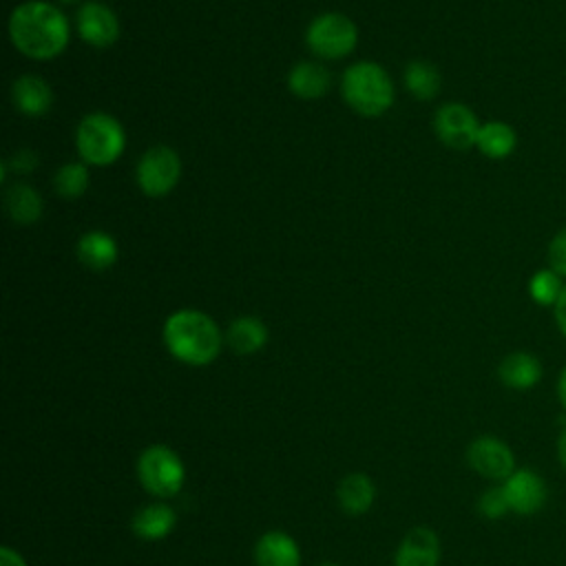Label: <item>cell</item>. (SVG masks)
I'll list each match as a JSON object with an SVG mask.
<instances>
[{
	"label": "cell",
	"instance_id": "f1b7e54d",
	"mask_svg": "<svg viewBox=\"0 0 566 566\" xmlns=\"http://www.w3.org/2000/svg\"><path fill=\"white\" fill-rule=\"evenodd\" d=\"M553 316H555V323H557L559 332L566 336V287H564L562 296L557 298V303L553 307Z\"/></svg>",
	"mask_w": 566,
	"mask_h": 566
},
{
	"label": "cell",
	"instance_id": "4316f807",
	"mask_svg": "<svg viewBox=\"0 0 566 566\" xmlns=\"http://www.w3.org/2000/svg\"><path fill=\"white\" fill-rule=\"evenodd\" d=\"M548 268L566 279V228H562L548 243Z\"/></svg>",
	"mask_w": 566,
	"mask_h": 566
},
{
	"label": "cell",
	"instance_id": "9c48e42d",
	"mask_svg": "<svg viewBox=\"0 0 566 566\" xmlns=\"http://www.w3.org/2000/svg\"><path fill=\"white\" fill-rule=\"evenodd\" d=\"M469 467L486 480L504 482L515 471V455L511 447L495 436H480L467 449Z\"/></svg>",
	"mask_w": 566,
	"mask_h": 566
},
{
	"label": "cell",
	"instance_id": "ffe728a7",
	"mask_svg": "<svg viewBox=\"0 0 566 566\" xmlns=\"http://www.w3.org/2000/svg\"><path fill=\"white\" fill-rule=\"evenodd\" d=\"M226 338L237 354H254L268 343V327L256 316H239L230 323Z\"/></svg>",
	"mask_w": 566,
	"mask_h": 566
},
{
	"label": "cell",
	"instance_id": "ba28073f",
	"mask_svg": "<svg viewBox=\"0 0 566 566\" xmlns=\"http://www.w3.org/2000/svg\"><path fill=\"white\" fill-rule=\"evenodd\" d=\"M480 126L482 124L478 122L475 113L460 102H449L440 106L433 119V130L438 139L451 150H469L471 146H475Z\"/></svg>",
	"mask_w": 566,
	"mask_h": 566
},
{
	"label": "cell",
	"instance_id": "ac0fdd59",
	"mask_svg": "<svg viewBox=\"0 0 566 566\" xmlns=\"http://www.w3.org/2000/svg\"><path fill=\"white\" fill-rule=\"evenodd\" d=\"M475 146L489 159H504L515 150L517 133L511 124L493 119V122H486L480 126Z\"/></svg>",
	"mask_w": 566,
	"mask_h": 566
},
{
	"label": "cell",
	"instance_id": "d4e9b609",
	"mask_svg": "<svg viewBox=\"0 0 566 566\" xmlns=\"http://www.w3.org/2000/svg\"><path fill=\"white\" fill-rule=\"evenodd\" d=\"M562 281H564V279H562L555 270L542 268V270L533 272V276H531V281H528V294H531V298H533L537 305H542V307H555L557 298L562 296V292H564V287H566Z\"/></svg>",
	"mask_w": 566,
	"mask_h": 566
},
{
	"label": "cell",
	"instance_id": "30bf717a",
	"mask_svg": "<svg viewBox=\"0 0 566 566\" xmlns=\"http://www.w3.org/2000/svg\"><path fill=\"white\" fill-rule=\"evenodd\" d=\"M509 509L522 517L535 515L544 509L548 497V486L544 478L533 469H515L504 482H502Z\"/></svg>",
	"mask_w": 566,
	"mask_h": 566
},
{
	"label": "cell",
	"instance_id": "2e32d148",
	"mask_svg": "<svg viewBox=\"0 0 566 566\" xmlns=\"http://www.w3.org/2000/svg\"><path fill=\"white\" fill-rule=\"evenodd\" d=\"M256 566H298L301 553L296 542L283 531H270L256 542Z\"/></svg>",
	"mask_w": 566,
	"mask_h": 566
},
{
	"label": "cell",
	"instance_id": "5bb4252c",
	"mask_svg": "<svg viewBox=\"0 0 566 566\" xmlns=\"http://www.w3.org/2000/svg\"><path fill=\"white\" fill-rule=\"evenodd\" d=\"M15 108L27 117H42L53 106L51 86L38 75H20L11 86Z\"/></svg>",
	"mask_w": 566,
	"mask_h": 566
},
{
	"label": "cell",
	"instance_id": "5b68a950",
	"mask_svg": "<svg viewBox=\"0 0 566 566\" xmlns=\"http://www.w3.org/2000/svg\"><path fill=\"white\" fill-rule=\"evenodd\" d=\"M305 42L310 51L321 60H340L356 49L358 29L343 13H321L314 18L305 31Z\"/></svg>",
	"mask_w": 566,
	"mask_h": 566
},
{
	"label": "cell",
	"instance_id": "7a4b0ae2",
	"mask_svg": "<svg viewBox=\"0 0 566 566\" xmlns=\"http://www.w3.org/2000/svg\"><path fill=\"white\" fill-rule=\"evenodd\" d=\"M168 352L186 365H208L219 356L221 332L217 323L199 310H179L164 323Z\"/></svg>",
	"mask_w": 566,
	"mask_h": 566
},
{
	"label": "cell",
	"instance_id": "1f68e13d",
	"mask_svg": "<svg viewBox=\"0 0 566 566\" xmlns=\"http://www.w3.org/2000/svg\"><path fill=\"white\" fill-rule=\"evenodd\" d=\"M557 458H559L562 469L566 471V427L562 429V433H559V438H557Z\"/></svg>",
	"mask_w": 566,
	"mask_h": 566
},
{
	"label": "cell",
	"instance_id": "52a82bcc",
	"mask_svg": "<svg viewBox=\"0 0 566 566\" xmlns=\"http://www.w3.org/2000/svg\"><path fill=\"white\" fill-rule=\"evenodd\" d=\"M181 177V159L170 146H153L137 164L135 179L144 195L164 197Z\"/></svg>",
	"mask_w": 566,
	"mask_h": 566
},
{
	"label": "cell",
	"instance_id": "4fadbf2b",
	"mask_svg": "<svg viewBox=\"0 0 566 566\" xmlns=\"http://www.w3.org/2000/svg\"><path fill=\"white\" fill-rule=\"evenodd\" d=\"M497 378L509 389L528 391L542 378V363L531 352H511L500 360Z\"/></svg>",
	"mask_w": 566,
	"mask_h": 566
},
{
	"label": "cell",
	"instance_id": "277c9868",
	"mask_svg": "<svg viewBox=\"0 0 566 566\" xmlns=\"http://www.w3.org/2000/svg\"><path fill=\"white\" fill-rule=\"evenodd\" d=\"M126 146L122 124L108 113H88L75 130V148L84 164L108 166L119 159Z\"/></svg>",
	"mask_w": 566,
	"mask_h": 566
},
{
	"label": "cell",
	"instance_id": "cb8c5ba5",
	"mask_svg": "<svg viewBox=\"0 0 566 566\" xmlns=\"http://www.w3.org/2000/svg\"><path fill=\"white\" fill-rule=\"evenodd\" d=\"M53 186L60 197L77 199L88 188V168L84 161H69L57 168L53 177Z\"/></svg>",
	"mask_w": 566,
	"mask_h": 566
},
{
	"label": "cell",
	"instance_id": "e0dca14e",
	"mask_svg": "<svg viewBox=\"0 0 566 566\" xmlns=\"http://www.w3.org/2000/svg\"><path fill=\"white\" fill-rule=\"evenodd\" d=\"M75 250H77V259L82 261V265H86L88 270H95V272L111 268L117 261V252H119L115 239L102 230H91V232L82 234Z\"/></svg>",
	"mask_w": 566,
	"mask_h": 566
},
{
	"label": "cell",
	"instance_id": "7402d4cb",
	"mask_svg": "<svg viewBox=\"0 0 566 566\" xmlns=\"http://www.w3.org/2000/svg\"><path fill=\"white\" fill-rule=\"evenodd\" d=\"M376 489L365 473H349L338 484V502L349 515L365 513L374 502Z\"/></svg>",
	"mask_w": 566,
	"mask_h": 566
},
{
	"label": "cell",
	"instance_id": "44dd1931",
	"mask_svg": "<svg viewBox=\"0 0 566 566\" xmlns=\"http://www.w3.org/2000/svg\"><path fill=\"white\" fill-rule=\"evenodd\" d=\"M4 208L9 217L20 223L29 226L42 217V197L29 184H15L4 195Z\"/></svg>",
	"mask_w": 566,
	"mask_h": 566
},
{
	"label": "cell",
	"instance_id": "3957f363",
	"mask_svg": "<svg viewBox=\"0 0 566 566\" xmlns=\"http://www.w3.org/2000/svg\"><path fill=\"white\" fill-rule=\"evenodd\" d=\"M343 99L363 117H380L394 104V82L376 62H356L347 66L340 80Z\"/></svg>",
	"mask_w": 566,
	"mask_h": 566
},
{
	"label": "cell",
	"instance_id": "4dcf8cb0",
	"mask_svg": "<svg viewBox=\"0 0 566 566\" xmlns=\"http://www.w3.org/2000/svg\"><path fill=\"white\" fill-rule=\"evenodd\" d=\"M557 398H559V405H562L564 411H566V365L562 367L559 378H557Z\"/></svg>",
	"mask_w": 566,
	"mask_h": 566
},
{
	"label": "cell",
	"instance_id": "8992f818",
	"mask_svg": "<svg viewBox=\"0 0 566 566\" xmlns=\"http://www.w3.org/2000/svg\"><path fill=\"white\" fill-rule=\"evenodd\" d=\"M137 475L148 493L159 497H172L179 493L186 471L172 449L164 444H153L139 455Z\"/></svg>",
	"mask_w": 566,
	"mask_h": 566
},
{
	"label": "cell",
	"instance_id": "83f0119b",
	"mask_svg": "<svg viewBox=\"0 0 566 566\" xmlns=\"http://www.w3.org/2000/svg\"><path fill=\"white\" fill-rule=\"evenodd\" d=\"M4 164H7V168H11L18 175H27V172H31L38 166V157L29 148H22V150L13 153L11 159L4 161Z\"/></svg>",
	"mask_w": 566,
	"mask_h": 566
},
{
	"label": "cell",
	"instance_id": "9a60e30c",
	"mask_svg": "<svg viewBox=\"0 0 566 566\" xmlns=\"http://www.w3.org/2000/svg\"><path fill=\"white\" fill-rule=\"evenodd\" d=\"M332 86L329 71L318 62H298L287 75V88L301 99H318Z\"/></svg>",
	"mask_w": 566,
	"mask_h": 566
},
{
	"label": "cell",
	"instance_id": "6da1fadb",
	"mask_svg": "<svg viewBox=\"0 0 566 566\" xmlns=\"http://www.w3.org/2000/svg\"><path fill=\"white\" fill-rule=\"evenodd\" d=\"M71 27L66 15L44 0L18 4L9 18V38L13 46L33 60L57 57L69 44Z\"/></svg>",
	"mask_w": 566,
	"mask_h": 566
},
{
	"label": "cell",
	"instance_id": "8fae6325",
	"mask_svg": "<svg viewBox=\"0 0 566 566\" xmlns=\"http://www.w3.org/2000/svg\"><path fill=\"white\" fill-rule=\"evenodd\" d=\"M75 24H77L80 38L95 49H108L119 38L117 15L111 11V7L97 0H91L80 7Z\"/></svg>",
	"mask_w": 566,
	"mask_h": 566
},
{
	"label": "cell",
	"instance_id": "484cf974",
	"mask_svg": "<svg viewBox=\"0 0 566 566\" xmlns=\"http://www.w3.org/2000/svg\"><path fill=\"white\" fill-rule=\"evenodd\" d=\"M478 511H480L486 520H500V517H504V515L511 511L502 484H500V486H491V489H486V491L480 495V500H478Z\"/></svg>",
	"mask_w": 566,
	"mask_h": 566
},
{
	"label": "cell",
	"instance_id": "f546056e",
	"mask_svg": "<svg viewBox=\"0 0 566 566\" xmlns=\"http://www.w3.org/2000/svg\"><path fill=\"white\" fill-rule=\"evenodd\" d=\"M0 566H27L22 555L15 553L11 546L0 548Z\"/></svg>",
	"mask_w": 566,
	"mask_h": 566
},
{
	"label": "cell",
	"instance_id": "d6a6232c",
	"mask_svg": "<svg viewBox=\"0 0 566 566\" xmlns=\"http://www.w3.org/2000/svg\"><path fill=\"white\" fill-rule=\"evenodd\" d=\"M321 566H338V564H329V562H327V564H321Z\"/></svg>",
	"mask_w": 566,
	"mask_h": 566
},
{
	"label": "cell",
	"instance_id": "836d02e7",
	"mask_svg": "<svg viewBox=\"0 0 566 566\" xmlns=\"http://www.w3.org/2000/svg\"><path fill=\"white\" fill-rule=\"evenodd\" d=\"M62 2H75V0H62Z\"/></svg>",
	"mask_w": 566,
	"mask_h": 566
},
{
	"label": "cell",
	"instance_id": "d6986e66",
	"mask_svg": "<svg viewBox=\"0 0 566 566\" xmlns=\"http://www.w3.org/2000/svg\"><path fill=\"white\" fill-rule=\"evenodd\" d=\"M175 522H177L175 511L164 502H155L135 513L133 531L137 537H144V539H161L172 531Z\"/></svg>",
	"mask_w": 566,
	"mask_h": 566
},
{
	"label": "cell",
	"instance_id": "603a6c76",
	"mask_svg": "<svg viewBox=\"0 0 566 566\" xmlns=\"http://www.w3.org/2000/svg\"><path fill=\"white\" fill-rule=\"evenodd\" d=\"M405 86L416 99H433L442 86V77L431 62L411 60L405 69Z\"/></svg>",
	"mask_w": 566,
	"mask_h": 566
},
{
	"label": "cell",
	"instance_id": "7c38bea8",
	"mask_svg": "<svg viewBox=\"0 0 566 566\" xmlns=\"http://www.w3.org/2000/svg\"><path fill=\"white\" fill-rule=\"evenodd\" d=\"M440 542L431 528H411L396 553V566H438Z\"/></svg>",
	"mask_w": 566,
	"mask_h": 566
}]
</instances>
